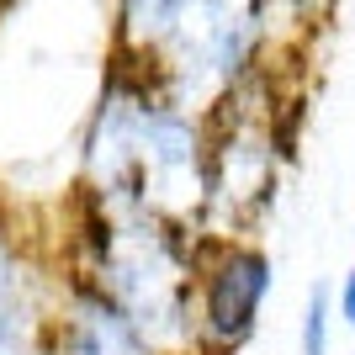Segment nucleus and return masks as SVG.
<instances>
[{"label":"nucleus","instance_id":"obj_1","mask_svg":"<svg viewBox=\"0 0 355 355\" xmlns=\"http://www.w3.org/2000/svg\"><path fill=\"white\" fill-rule=\"evenodd\" d=\"M85 196L106 218H159L180 234L207 212V144L191 112L144 80H112L85 133Z\"/></svg>","mask_w":355,"mask_h":355},{"label":"nucleus","instance_id":"obj_2","mask_svg":"<svg viewBox=\"0 0 355 355\" xmlns=\"http://www.w3.org/2000/svg\"><path fill=\"white\" fill-rule=\"evenodd\" d=\"M74 282L112 302L159 355L196 350V250L159 218H106L90 212L80 234Z\"/></svg>","mask_w":355,"mask_h":355},{"label":"nucleus","instance_id":"obj_3","mask_svg":"<svg viewBox=\"0 0 355 355\" xmlns=\"http://www.w3.org/2000/svg\"><path fill=\"white\" fill-rule=\"evenodd\" d=\"M260 43V0H186L159 43L164 96L180 112H202L234 90Z\"/></svg>","mask_w":355,"mask_h":355},{"label":"nucleus","instance_id":"obj_4","mask_svg":"<svg viewBox=\"0 0 355 355\" xmlns=\"http://www.w3.org/2000/svg\"><path fill=\"white\" fill-rule=\"evenodd\" d=\"M270 282H276V266L260 244L223 239L212 260H196V350L234 355L239 345H250V334L260 329Z\"/></svg>","mask_w":355,"mask_h":355},{"label":"nucleus","instance_id":"obj_5","mask_svg":"<svg viewBox=\"0 0 355 355\" xmlns=\"http://www.w3.org/2000/svg\"><path fill=\"white\" fill-rule=\"evenodd\" d=\"M53 297L59 286H48L27 234L0 218V355H43Z\"/></svg>","mask_w":355,"mask_h":355},{"label":"nucleus","instance_id":"obj_6","mask_svg":"<svg viewBox=\"0 0 355 355\" xmlns=\"http://www.w3.org/2000/svg\"><path fill=\"white\" fill-rule=\"evenodd\" d=\"M43 355H159V350H154L112 302H101L90 286H80L69 276V282L59 286V297H53Z\"/></svg>","mask_w":355,"mask_h":355},{"label":"nucleus","instance_id":"obj_7","mask_svg":"<svg viewBox=\"0 0 355 355\" xmlns=\"http://www.w3.org/2000/svg\"><path fill=\"white\" fill-rule=\"evenodd\" d=\"M180 6H186V0H122V6H117L122 43L138 48V53H159V43L170 37Z\"/></svg>","mask_w":355,"mask_h":355},{"label":"nucleus","instance_id":"obj_8","mask_svg":"<svg viewBox=\"0 0 355 355\" xmlns=\"http://www.w3.org/2000/svg\"><path fill=\"white\" fill-rule=\"evenodd\" d=\"M329 329H334V292H329V286H313L308 292V313H302L297 355H329Z\"/></svg>","mask_w":355,"mask_h":355},{"label":"nucleus","instance_id":"obj_9","mask_svg":"<svg viewBox=\"0 0 355 355\" xmlns=\"http://www.w3.org/2000/svg\"><path fill=\"white\" fill-rule=\"evenodd\" d=\"M334 318H340V324H350V329H355V270H345V282H340V292H334Z\"/></svg>","mask_w":355,"mask_h":355},{"label":"nucleus","instance_id":"obj_10","mask_svg":"<svg viewBox=\"0 0 355 355\" xmlns=\"http://www.w3.org/2000/svg\"><path fill=\"white\" fill-rule=\"evenodd\" d=\"M191 355H207V350H191Z\"/></svg>","mask_w":355,"mask_h":355}]
</instances>
